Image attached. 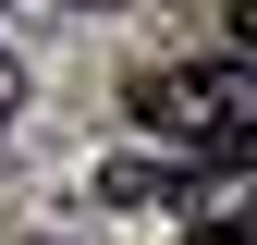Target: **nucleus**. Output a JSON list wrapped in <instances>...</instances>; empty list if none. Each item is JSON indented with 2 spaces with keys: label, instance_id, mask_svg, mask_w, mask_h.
Returning a JSON list of instances; mask_svg holds the SVG:
<instances>
[{
  "label": "nucleus",
  "instance_id": "f257e3e1",
  "mask_svg": "<svg viewBox=\"0 0 257 245\" xmlns=\"http://www.w3.org/2000/svg\"><path fill=\"white\" fill-rule=\"evenodd\" d=\"M135 122L196 160H233V147H257V61H159L135 86Z\"/></svg>",
  "mask_w": 257,
  "mask_h": 245
},
{
  "label": "nucleus",
  "instance_id": "f03ea898",
  "mask_svg": "<svg viewBox=\"0 0 257 245\" xmlns=\"http://www.w3.org/2000/svg\"><path fill=\"white\" fill-rule=\"evenodd\" d=\"M13 110H25V61L0 49V135H13Z\"/></svg>",
  "mask_w": 257,
  "mask_h": 245
},
{
  "label": "nucleus",
  "instance_id": "7ed1b4c3",
  "mask_svg": "<svg viewBox=\"0 0 257 245\" xmlns=\"http://www.w3.org/2000/svg\"><path fill=\"white\" fill-rule=\"evenodd\" d=\"M233 13H245V37H257V0H233Z\"/></svg>",
  "mask_w": 257,
  "mask_h": 245
},
{
  "label": "nucleus",
  "instance_id": "20e7f679",
  "mask_svg": "<svg viewBox=\"0 0 257 245\" xmlns=\"http://www.w3.org/2000/svg\"><path fill=\"white\" fill-rule=\"evenodd\" d=\"M196 245H245V233H196Z\"/></svg>",
  "mask_w": 257,
  "mask_h": 245
}]
</instances>
